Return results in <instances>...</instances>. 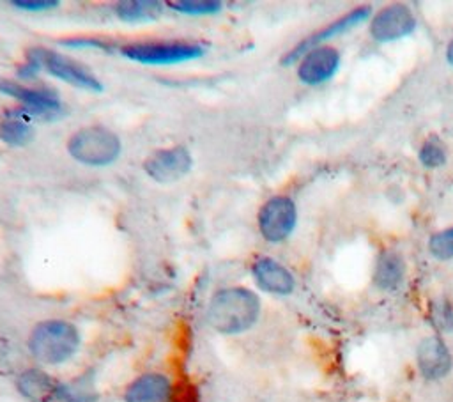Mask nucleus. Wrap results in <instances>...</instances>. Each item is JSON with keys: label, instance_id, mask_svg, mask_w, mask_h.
I'll list each match as a JSON object with an SVG mask.
<instances>
[{"label": "nucleus", "instance_id": "obj_12", "mask_svg": "<svg viewBox=\"0 0 453 402\" xmlns=\"http://www.w3.org/2000/svg\"><path fill=\"white\" fill-rule=\"evenodd\" d=\"M368 16H370V9H368V7H359V9L350 11L349 14L342 16L340 19L329 23L326 28H322V30L311 34L310 37H306L304 41H301L292 51H288V53L285 55L283 64H290V62L297 60L301 55H306L310 50L319 48V44H320L322 41H326V39H329V37H333V35H336V34H342V32H345V30H349V28L359 25V23L365 21Z\"/></svg>", "mask_w": 453, "mask_h": 402}, {"label": "nucleus", "instance_id": "obj_1", "mask_svg": "<svg viewBox=\"0 0 453 402\" xmlns=\"http://www.w3.org/2000/svg\"><path fill=\"white\" fill-rule=\"evenodd\" d=\"M260 313V299L244 287H230L214 294L209 303L207 321L219 333H241L250 329Z\"/></svg>", "mask_w": 453, "mask_h": 402}, {"label": "nucleus", "instance_id": "obj_24", "mask_svg": "<svg viewBox=\"0 0 453 402\" xmlns=\"http://www.w3.org/2000/svg\"><path fill=\"white\" fill-rule=\"evenodd\" d=\"M64 46H71V48H110L106 41H101L97 37H73V39H65L62 41Z\"/></svg>", "mask_w": 453, "mask_h": 402}, {"label": "nucleus", "instance_id": "obj_21", "mask_svg": "<svg viewBox=\"0 0 453 402\" xmlns=\"http://www.w3.org/2000/svg\"><path fill=\"white\" fill-rule=\"evenodd\" d=\"M419 161L428 168H437L446 163V147L437 138H428L419 151Z\"/></svg>", "mask_w": 453, "mask_h": 402}, {"label": "nucleus", "instance_id": "obj_25", "mask_svg": "<svg viewBox=\"0 0 453 402\" xmlns=\"http://www.w3.org/2000/svg\"><path fill=\"white\" fill-rule=\"evenodd\" d=\"M446 57H448V62L453 66V41L449 43V46H448V51H446Z\"/></svg>", "mask_w": 453, "mask_h": 402}, {"label": "nucleus", "instance_id": "obj_5", "mask_svg": "<svg viewBox=\"0 0 453 402\" xmlns=\"http://www.w3.org/2000/svg\"><path fill=\"white\" fill-rule=\"evenodd\" d=\"M120 53L129 60L147 66H168L186 60H195L205 53L203 46L184 41L168 43H131L120 48Z\"/></svg>", "mask_w": 453, "mask_h": 402}, {"label": "nucleus", "instance_id": "obj_2", "mask_svg": "<svg viewBox=\"0 0 453 402\" xmlns=\"http://www.w3.org/2000/svg\"><path fill=\"white\" fill-rule=\"evenodd\" d=\"M80 345L78 329L67 321H42L39 322L28 338V349L32 356L48 365H58L69 359Z\"/></svg>", "mask_w": 453, "mask_h": 402}, {"label": "nucleus", "instance_id": "obj_22", "mask_svg": "<svg viewBox=\"0 0 453 402\" xmlns=\"http://www.w3.org/2000/svg\"><path fill=\"white\" fill-rule=\"evenodd\" d=\"M430 253L439 260L453 259V227L441 230L430 237L428 243Z\"/></svg>", "mask_w": 453, "mask_h": 402}, {"label": "nucleus", "instance_id": "obj_15", "mask_svg": "<svg viewBox=\"0 0 453 402\" xmlns=\"http://www.w3.org/2000/svg\"><path fill=\"white\" fill-rule=\"evenodd\" d=\"M58 383L37 368H30L18 377L19 393L30 402H51L58 397Z\"/></svg>", "mask_w": 453, "mask_h": 402}, {"label": "nucleus", "instance_id": "obj_10", "mask_svg": "<svg viewBox=\"0 0 453 402\" xmlns=\"http://www.w3.org/2000/svg\"><path fill=\"white\" fill-rule=\"evenodd\" d=\"M340 67V53L329 46H319L310 50L297 69L301 81L308 85H317L327 81Z\"/></svg>", "mask_w": 453, "mask_h": 402}, {"label": "nucleus", "instance_id": "obj_9", "mask_svg": "<svg viewBox=\"0 0 453 402\" xmlns=\"http://www.w3.org/2000/svg\"><path fill=\"white\" fill-rule=\"evenodd\" d=\"M416 27V19L411 12V9H407L405 5L395 4L389 5L386 9H382L370 25V32L372 37H375L377 41H395L400 39L407 34H411Z\"/></svg>", "mask_w": 453, "mask_h": 402}, {"label": "nucleus", "instance_id": "obj_23", "mask_svg": "<svg viewBox=\"0 0 453 402\" xmlns=\"http://www.w3.org/2000/svg\"><path fill=\"white\" fill-rule=\"evenodd\" d=\"M12 5L23 11H48V9H55L58 2L57 0H14Z\"/></svg>", "mask_w": 453, "mask_h": 402}, {"label": "nucleus", "instance_id": "obj_6", "mask_svg": "<svg viewBox=\"0 0 453 402\" xmlns=\"http://www.w3.org/2000/svg\"><path fill=\"white\" fill-rule=\"evenodd\" d=\"M297 213L288 197H274L267 200L258 213V227L267 241L278 243L290 236L296 227Z\"/></svg>", "mask_w": 453, "mask_h": 402}, {"label": "nucleus", "instance_id": "obj_14", "mask_svg": "<svg viewBox=\"0 0 453 402\" xmlns=\"http://www.w3.org/2000/svg\"><path fill=\"white\" fill-rule=\"evenodd\" d=\"M253 276L257 285L271 294H290L294 290V276L280 262L262 257L253 262Z\"/></svg>", "mask_w": 453, "mask_h": 402}, {"label": "nucleus", "instance_id": "obj_16", "mask_svg": "<svg viewBox=\"0 0 453 402\" xmlns=\"http://www.w3.org/2000/svg\"><path fill=\"white\" fill-rule=\"evenodd\" d=\"M403 274H405V262L400 253L389 251V250L380 253L375 266V273H373V282L379 289H384V290L396 289L402 283Z\"/></svg>", "mask_w": 453, "mask_h": 402}, {"label": "nucleus", "instance_id": "obj_3", "mask_svg": "<svg viewBox=\"0 0 453 402\" xmlns=\"http://www.w3.org/2000/svg\"><path fill=\"white\" fill-rule=\"evenodd\" d=\"M44 69L46 73H50L51 76L64 80L74 87H81L92 92H101L103 85L99 83V80L81 64H78L76 60L60 55L53 50H46V48H32L27 51V64L18 71L21 76H30L37 71Z\"/></svg>", "mask_w": 453, "mask_h": 402}, {"label": "nucleus", "instance_id": "obj_8", "mask_svg": "<svg viewBox=\"0 0 453 402\" xmlns=\"http://www.w3.org/2000/svg\"><path fill=\"white\" fill-rule=\"evenodd\" d=\"M0 92L21 101L25 110L34 115L53 117L62 112L58 96L46 89H32V87H25L21 83L0 78Z\"/></svg>", "mask_w": 453, "mask_h": 402}, {"label": "nucleus", "instance_id": "obj_7", "mask_svg": "<svg viewBox=\"0 0 453 402\" xmlns=\"http://www.w3.org/2000/svg\"><path fill=\"white\" fill-rule=\"evenodd\" d=\"M143 168L154 181L172 182L189 172L191 156L184 147L159 149L145 159Z\"/></svg>", "mask_w": 453, "mask_h": 402}, {"label": "nucleus", "instance_id": "obj_11", "mask_svg": "<svg viewBox=\"0 0 453 402\" xmlns=\"http://www.w3.org/2000/svg\"><path fill=\"white\" fill-rule=\"evenodd\" d=\"M416 361L421 375L426 379H441L448 375L453 367L449 349L439 336H426L419 342Z\"/></svg>", "mask_w": 453, "mask_h": 402}, {"label": "nucleus", "instance_id": "obj_17", "mask_svg": "<svg viewBox=\"0 0 453 402\" xmlns=\"http://www.w3.org/2000/svg\"><path fill=\"white\" fill-rule=\"evenodd\" d=\"M163 5L154 0H127L117 5V16L126 23H147L159 18Z\"/></svg>", "mask_w": 453, "mask_h": 402}, {"label": "nucleus", "instance_id": "obj_20", "mask_svg": "<svg viewBox=\"0 0 453 402\" xmlns=\"http://www.w3.org/2000/svg\"><path fill=\"white\" fill-rule=\"evenodd\" d=\"M173 11L184 12V14H214L221 11V2L216 0H179L168 4Z\"/></svg>", "mask_w": 453, "mask_h": 402}, {"label": "nucleus", "instance_id": "obj_13", "mask_svg": "<svg viewBox=\"0 0 453 402\" xmlns=\"http://www.w3.org/2000/svg\"><path fill=\"white\" fill-rule=\"evenodd\" d=\"M126 402H173V388L163 374H143L136 377L124 393Z\"/></svg>", "mask_w": 453, "mask_h": 402}, {"label": "nucleus", "instance_id": "obj_19", "mask_svg": "<svg viewBox=\"0 0 453 402\" xmlns=\"http://www.w3.org/2000/svg\"><path fill=\"white\" fill-rule=\"evenodd\" d=\"M34 138V128L21 119H5L0 122V140L11 145H27Z\"/></svg>", "mask_w": 453, "mask_h": 402}, {"label": "nucleus", "instance_id": "obj_4", "mask_svg": "<svg viewBox=\"0 0 453 402\" xmlns=\"http://www.w3.org/2000/svg\"><path fill=\"white\" fill-rule=\"evenodd\" d=\"M67 151L83 165L103 166L117 159L120 154V140L113 131L103 126H88L78 129L69 138Z\"/></svg>", "mask_w": 453, "mask_h": 402}, {"label": "nucleus", "instance_id": "obj_18", "mask_svg": "<svg viewBox=\"0 0 453 402\" xmlns=\"http://www.w3.org/2000/svg\"><path fill=\"white\" fill-rule=\"evenodd\" d=\"M57 400H60V402H96L97 393L94 390L92 379L88 375H81V377L74 379L73 383L60 384Z\"/></svg>", "mask_w": 453, "mask_h": 402}]
</instances>
